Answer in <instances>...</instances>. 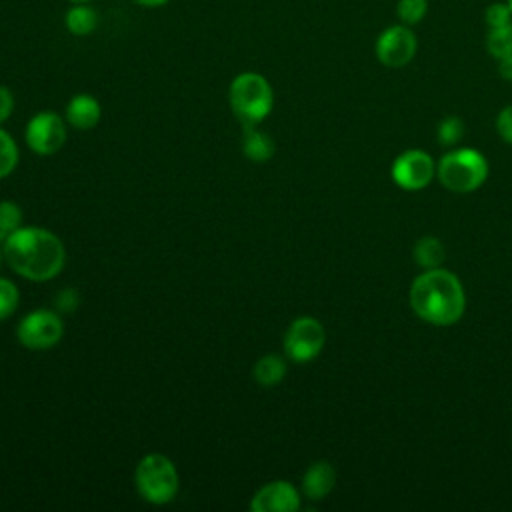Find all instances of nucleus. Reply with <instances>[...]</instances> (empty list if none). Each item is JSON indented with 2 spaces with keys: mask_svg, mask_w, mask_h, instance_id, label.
<instances>
[{
  "mask_svg": "<svg viewBox=\"0 0 512 512\" xmlns=\"http://www.w3.org/2000/svg\"><path fill=\"white\" fill-rule=\"evenodd\" d=\"M376 58L386 68H402L412 62L418 52V36L412 26L402 22L386 26L374 42Z\"/></svg>",
  "mask_w": 512,
  "mask_h": 512,
  "instance_id": "nucleus-6",
  "label": "nucleus"
},
{
  "mask_svg": "<svg viewBox=\"0 0 512 512\" xmlns=\"http://www.w3.org/2000/svg\"><path fill=\"white\" fill-rule=\"evenodd\" d=\"M462 136H464V122L458 116L442 118L436 132V138L442 146H454L462 140Z\"/></svg>",
  "mask_w": 512,
  "mask_h": 512,
  "instance_id": "nucleus-22",
  "label": "nucleus"
},
{
  "mask_svg": "<svg viewBox=\"0 0 512 512\" xmlns=\"http://www.w3.org/2000/svg\"><path fill=\"white\" fill-rule=\"evenodd\" d=\"M22 210L16 202L12 200H2L0 202V240L4 242L6 236L16 232L22 226Z\"/></svg>",
  "mask_w": 512,
  "mask_h": 512,
  "instance_id": "nucleus-20",
  "label": "nucleus"
},
{
  "mask_svg": "<svg viewBox=\"0 0 512 512\" xmlns=\"http://www.w3.org/2000/svg\"><path fill=\"white\" fill-rule=\"evenodd\" d=\"M20 304V292L8 278H0V320H6L16 312Z\"/></svg>",
  "mask_w": 512,
  "mask_h": 512,
  "instance_id": "nucleus-23",
  "label": "nucleus"
},
{
  "mask_svg": "<svg viewBox=\"0 0 512 512\" xmlns=\"http://www.w3.org/2000/svg\"><path fill=\"white\" fill-rule=\"evenodd\" d=\"M286 376V362L278 354H264L254 364V380L260 386H276Z\"/></svg>",
  "mask_w": 512,
  "mask_h": 512,
  "instance_id": "nucleus-15",
  "label": "nucleus"
},
{
  "mask_svg": "<svg viewBox=\"0 0 512 512\" xmlns=\"http://www.w3.org/2000/svg\"><path fill=\"white\" fill-rule=\"evenodd\" d=\"M436 176L450 192L468 194L486 182L488 162L474 148H454L438 160Z\"/></svg>",
  "mask_w": 512,
  "mask_h": 512,
  "instance_id": "nucleus-4",
  "label": "nucleus"
},
{
  "mask_svg": "<svg viewBox=\"0 0 512 512\" xmlns=\"http://www.w3.org/2000/svg\"><path fill=\"white\" fill-rule=\"evenodd\" d=\"M102 106L90 94H76L66 104V122L76 130H90L100 122Z\"/></svg>",
  "mask_w": 512,
  "mask_h": 512,
  "instance_id": "nucleus-13",
  "label": "nucleus"
},
{
  "mask_svg": "<svg viewBox=\"0 0 512 512\" xmlns=\"http://www.w3.org/2000/svg\"><path fill=\"white\" fill-rule=\"evenodd\" d=\"M64 324L52 310H32L16 326L18 342L28 350H48L60 342Z\"/></svg>",
  "mask_w": 512,
  "mask_h": 512,
  "instance_id": "nucleus-8",
  "label": "nucleus"
},
{
  "mask_svg": "<svg viewBox=\"0 0 512 512\" xmlns=\"http://www.w3.org/2000/svg\"><path fill=\"white\" fill-rule=\"evenodd\" d=\"M24 136L32 152L40 156H50L58 152L66 142V122L56 112L42 110L28 120Z\"/></svg>",
  "mask_w": 512,
  "mask_h": 512,
  "instance_id": "nucleus-9",
  "label": "nucleus"
},
{
  "mask_svg": "<svg viewBox=\"0 0 512 512\" xmlns=\"http://www.w3.org/2000/svg\"><path fill=\"white\" fill-rule=\"evenodd\" d=\"M484 20H486L488 28H492V26H502V24L512 22V12H510V8H508L506 2H492V4L486 6Z\"/></svg>",
  "mask_w": 512,
  "mask_h": 512,
  "instance_id": "nucleus-24",
  "label": "nucleus"
},
{
  "mask_svg": "<svg viewBox=\"0 0 512 512\" xmlns=\"http://www.w3.org/2000/svg\"><path fill=\"white\" fill-rule=\"evenodd\" d=\"M64 24H66V30L74 36H86L90 32L96 30L98 26V14L94 8L86 6L84 4H74L66 16H64Z\"/></svg>",
  "mask_w": 512,
  "mask_h": 512,
  "instance_id": "nucleus-16",
  "label": "nucleus"
},
{
  "mask_svg": "<svg viewBox=\"0 0 512 512\" xmlns=\"http://www.w3.org/2000/svg\"><path fill=\"white\" fill-rule=\"evenodd\" d=\"M18 164V146L14 138L0 128V180L10 176Z\"/></svg>",
  "mask_w": 512,
  "mask_h": 512,
  "instance_id": "nucleus-21",
  "label": "nucleus"
},
{
  "mask_svg": "<svg viewBox=\"0 0 512 512\" xmlns=\"http://www.w3.org/2000/svg\"><path fill=\"white\" fill-rule=\"evenodd\" d=\"M486 50L496 60H502L504 56L512 54V22L488 28Z\"/></svg>",
  "mask_w": 512,
  "mask_h": 512,
  "instance_id": "nucleus-18",
  "label": "nucleus"
},
{
  "mask_svg": "<svg viewBox=\"0 0 512 512\" xmlns=\"http://www.w3.org/2000/svg\"><path fill=\"white\" fill-rule=\"evenodd\" d=\"M242 154L248 160L256 162V164L268 162L274 156V142L266 132L258 130L256 126H244V130H242Z\"/></svg>",
  "mask_w": 512,
  "mask_h": 512,
  "instance_id": "nucleus-14",
  "label": "nucleus"
},
{
  "mask_svg": "<svg viewBox=\"0 0 512 512\" xmlns=\"http://www.w3.org/2000/svg\"><path fill=\"white\" fill-rule=\"evenodd\" d=\"M392 180L404 190H422L436 176V164L424 150H406L392 164Z\"/></svg>",
  "mask_w": 512,
  "mask_h": 512,
  "instance_id": "nucleus-10",
  "label": "nucleus"
},
{
  "mask_svg": "<svg viewBox=\"0 0 512 512\" xmlns=\"http://www.w3.org/2000/svg\"><path fill=\"white\" fill-rule=\"evenodd\" d=\"M132 2H136V4H140V6H144V8H160V6H164L168 0H132Z\"/></svg>",
  "mask_w": 512,
  "mask_h": 512,
  "instance_id": "nucleus-29",
  "label": "nucleus"
},
{
  "mask_svg": "<svg viewBox=\"0 0 512 512\" xmlns=\"http://www.w3.org/2000/svg\"><path fill=\"white\" fill-rule=\"evenodd\" d=\"M300 508L298 490L286 480H274L264 484L252 498V512H294Z\"/></svg>",
  "mask_w": 512,
  "mask_h": 512,
  "instance_id": "nucleus-11",
  "label": "nucleus"
},
{
  "mask_svg": "<svg viewBox=\"0 0 512 512\" xmlns=\"http://www.w3.org/2000/svg\"><path fill=\"white\" fill-rule=\"evenodd\" d=\"M498 68H500V74L506 78V80H512V54L504 56L502 60H498Z\"/></svg>",
  "mask_w": 512,
  "mask_h": 512,
  "instance_id": "nucleus-28",
  "label": "nucleus"
},
{
  "mask_svg": "<svg viewBox=\"0 0 512 512\" xmlns=\"http://www.w3.org/2000/svg\"><path fill=\"white\" fill-rule=\"evenodd\" d=\"M408 298L414 314L432 326H452L466 310L464 286L446 268H430L416 276Z\"/></svg>",
  "mask_w": 512,
  "mask_h": 512,
  "instance_id": "nucleus-2",
  "label": "nucleus"
},
{
  "mask_svg": "<svg viewBox=\"0 0 512 512\" xmlns=\"http://www.w3.org/2000/svg\"><path fill=\"white\" fill-rule=\"evenodd\" d=\"M56 302H58V308L62 312H72L78 308L80 304V298H78V292L74 288H66L62 290L58 296H56Z\"/></svg>",
  "mask_w": 512,
  "mask_h": 512,
  "instance_id": "nucleus-26",
  "label": "nucleus"
},
{
  "mask_svg": "<svg viewBox=\"0 0 512 512\" xmlns=\"http://www.w3.org/2000/svg\"><path fill=\"white\" fill-rule=\"evenodd\" d=\"M70 2H74V4H84V2H88V0H70Z\"/></svg>",
  "mask_w": 512,
  "mask_h": 512,
  "instance_id": "nucleus-30",
  "label": "nucleus"
},
{
  "mask_svg": "<svg viewBox=\"0 0 512 512\" xmlns=\"http://www.w3.org/2000/svg\"><path fill=\"white\" fill-rule=\"evenodd\" d=\"M6 264L18 276L32 282H46L58 276L66 262L62 240L46 228L20 226L2 242Z\"/></svg>",
  "mask_w": 512,
  "mask_h": 512,
  "instance_id": "nucleus-1",
  "label": "nucleus"
},
{
  "mask_svg": "<svg viewBox=\"0 0 512 512\" xmlns=\"http://www.w3.org/2000/svg\"><path fill=\"white\" fill-rule=\"evenodd\" d=\"M326 344V332L314 316H298L284 334V352L294 362L314 360Z\"/></svg>",
  "mask_w": 512,
  "mask_h": 512,
  "instance_id": "nucleus-7",
  "label": "nucleus"
},
{
  "mask_svg": "<svg viewBox=\"0 0 512 512\" xmlns=\"http://www.w3.org/2000/svg\"><path fill=\"white\" fill-rule=\"evenodd\" d=\"M506 4H508V8H510V12H512V0H506Z\"/></svg>",
  "mask_w": 512,
  "mask_h": 512,
  "instance_id": "nucleus-31",
  "label": "nucleus"
},
{
  "mask_svg": "<svg viewBox=\"0 0 512 512\" xmlns=\"http://www.w3.org/2000/svg\"><path fill=\"white\" fill-rule=\"evenodd\" d=\"M428 0H398L396 2V18L398 22L406 24V26H416L420 24L426 14H428Z\"/></svg>",
  "mask_w": 512,
  "mask_h": 512,
  "instance_id": "nucleus-19",
  "label": "nucleus"
},
{
  "mask_svg": "<svg viewBox=\"0 0 512 512\" xmlns=\"http://www.w3.org/2000/svg\"><path fill=\"white\" fill-rule=\"evenodd\" d=\"M228 102L242 126H256L272 112L274 92L262 74L240 72L230 82Z\"/></svg>",
  "mask_w": 512,
  "mask_h": 512,
  "instance_id": "nucleus-3",
  "label": "nucleus"
},
{
  "mask_svg": "<svg viewBox=\"0 0 512 512\" xmlns=\"http://www.w3.org/2000/svg\"><path fill=\"white\" fill-rule=\"evenodd\" d=\"M334 486H336V470L326 460L312 462L302 476V492L310 500L326 498Z\"/></svg>",
  "mask_w": 512,
  "mask_h": 512,
  "instance_id": "nucleus-12",
  "label": "nucleus"
},
{
  "mask_svg": "<svg viewBox=\"0 0 512 512\" xmlns=\"http://www.w3.org/2000/svg\"><path fill=\"white\" fill-rule=\"evenodd\" d=\"M4 260V254H2V246H0V262Z\"/></svg>",
  "mask_w": 512,
  "mask_h": 512,
  "instance_id": "nucleus-32",
  "label": "nucleus"
},
{
  "mask_svg": "<svg viewBox=\"0 0 512 512\" xmlns=\"http://www.w3.org/2000/svg\"><path fill=\"white\" fill-rule=\"evenodd\" d=\"M138 494L150 504H166L178 494V470L164 454H146L134 472Z\"/></svg>",
  "mask_w": 512,
  "mask_h": 512,
  "instance_id": "nucleus-5",
  "label": "nucleus"
},
{
  "mask_svg": "<svg viewBox=\"0 0 512 512\" xmlns=\"http://www.w3.org/2000/svg\"><path fill=\"white\" fill-rule=\"evenodd\" d=\"M14 110V96L6 86H0V124L10 118Z\"/></svg>",
  "mask_w": 512,
  "mask_h": 512,
  "instance_id": "nucleus-27",
  "label": "nucleus"
},
{
  "mask_svg": "<svg viewBox=\"0 0 512 512\" xmlns=\"http://www.w3.org/2000/svg\"><path fill=\"white\" fill-rule=\"evenodd\" d=\"M496 132L508 144H512V104L504 106L496 116Z\"/></svg>",
  "mask_w": 512,
  "mask_h": 512,
  "instance_id": "nucleus-25",
  "label": "nucleus"
},
{
  "mask_svg": "<svg viewBox=\"0 0 512 512\" xmlns=\"http://www.w3.org/2000/svg\"><path fill=\"white\" fill-rule=\"evenodd\" d=\"M414 262L418 266H422L424 270L430 268H440V264L446 258V250L444 244L436 238V236H422L416 244H414Z\"/></svg>",
  "mask_w": 512,
  "mask_h": 512,
  "instance_id": "nucleus-17",
  "label": "nucleus"
}]
</instances>
